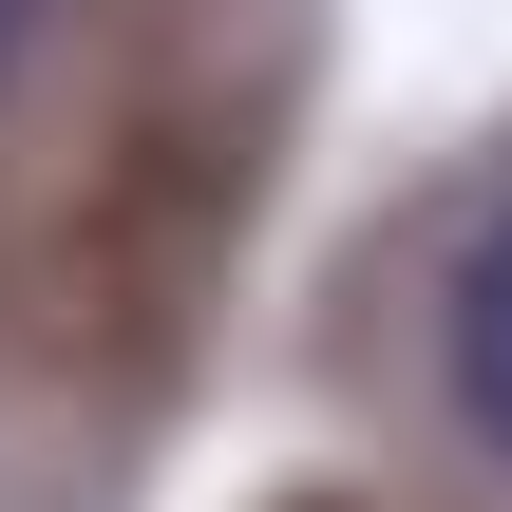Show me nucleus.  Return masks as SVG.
<instances>
[{
  "label": "nucleus",
  "instance_id": "1",
  "mask_svg": "<svg viewBox=\"0 0 512 512\" xmlns=\"http://www.w3.org/2000/svg\"><path fill=\"white\" fill-rule=\"evenodd\" d=\"M456 399H475V437L512 456V209L475 228V266H456Z\"/></svg>",
  "mask_w": 512,
  "mask_h": 512
},
{
  "label": "nucleus",
  "instance_id": "2",
  "mask_svg": "<svg viewBox=\"0 0 512 512\" xmlns=\"http://www.w3.org/2000/svg\"><path fill=\"white\" fill-rule=\"evenodd\" d=\"M19 19H38V0H0V57H19Z\"/></svg>",
  "mask_w": 512,
  "mask_h": 512
}]
</instances>
